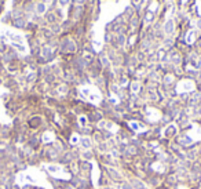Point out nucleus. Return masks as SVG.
<instances>
[{
    "label": "nucleus",
    "mask_w": 201,
    "mask_h": 189,
    "mask_svg": "<svg viewBox=\"0 0 201 189\" xmlns=\"http://www.w3.org/2000/svg\"><path fill=\"white\" fill-rule=\"evenodd\" d=\"M81 145H83V148H84V149H90L92 143H91V140H90V138L85 137V138H83V140H81Z\"/></svg>",
    "instance_id": "f257e3e1"
}]
</instances>
